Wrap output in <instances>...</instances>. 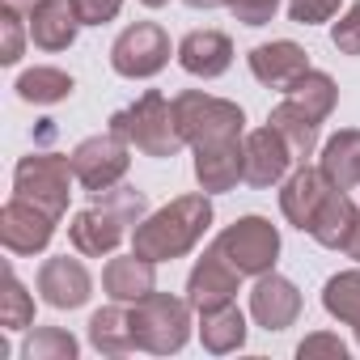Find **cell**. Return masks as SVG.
<instances>
[{
  "instance_id": "1",
  "label": "cell",
  "mask_w": 360,
  "mask_h": 360,
  "mask_svg": "<svg viewBox=\"0 0 360 360\" xmlns=\"http://www.w3.org/2000/svg\"><path fill=\"white\" fill-rule=\"evenodd\" d=\"M212 225V200L204 195H178L165 208L148 212L136 233H131V250L153 259V263H169V259H183L187 250L200 246V238Z\"/></svg>"
},
{
  "instance_id": "2",
  "label": "cell",
  "mask_w": 360,
  "mask_h": 360,
  "mask_svg": "<svg viewBox=\"0 0 360 360\" xmlns=\"http://www.w3.org/2000/svg\"><path fill=\"white\" fill-rule=\"evenodd\" d=\"M144 212H148L144 191H136V187H110V191H98L94 204L72 217L68 238H72L77 255L102 259V255H115V246L127 238V229H136L144 221Z\"/></svg>"
},
{
  "instance_id": "3",
  "label": "cell",
  "mask_w": 360,
  "mask_h": 360,
  "mask_svg": "<svg viewBox=\"0 0 360 360\" xmlns=\"http://www.w3.org/2000/svg\"><path fill=\"white\" fill-rule=\"evenodd\" d=\"M110 127L136 144L144 157H174L178 148H183V127H178V115H174V102H165L157 89L140 94L131 106L115 110L110 115Z\"/></svg>"
},
{
  "instance_id": "4",
  "label": "cell",
  "mask_w": 360,
  "mask_h": 360,
  "mask_svg": "<svg viewBox=\"0 0 360 360\" xmlns=\"http://www.w3.org/2000/svg\"><path fill=\"white\" fill-rule=\"evenodd\" d=\"M191 309H195L191 301L169 297V292H148L144 301H136L127 309L136 347L140 352H153V356L183 352V343L191 339Z\"/></svg>"
},
{
  "instance_id": "5",
  "label": "cell",
  "mask_w": 360,
  "mask_h": 360,
  "mask_svg": "<svg viewBox=\"0 0 360 360\" xmlns=\"http://www.w3.org/2000/svg\"><path fill=\"white\" fill-rule=\"evenodd\" d=\"M174 115H178L183 140H187L191 148L242 140V131H246L242 106H238V102H225V98H212V94H204V89L178 94V98H174Z\"/></svg>"
},
{
  "instance_id": "6",
  "label": "cell",
  "mask_w": 360,
  "mask_h": 360,
  "mask_svg": "<svg viewBox=\"0 0 360 360\" xmlns=\"http://www.w3.org/2000/svg\"><path fill=\"white\" fill-rule=\"evenodd\" d=\"M72 157H60V153H30L18 161L13 169V195L39 204L43 212H51L56 221L68 212V200H72Z\"/></svg>"
},
{
  "instance_id": "7",
  "label": "cell",
  "mask_w": 360,
  "mask_h": 360,
  "mask_svg": "<svg viewBox=\"0 0 360 360\" xmlns=\"http://www.w3.org/2000/svg\"><path fill=\"white\" fill-rule=\"evenodd\" d=\"M127 148H131V144H127L115 127H110V131H98V136H89V140H81V144L72 148V174H77V183H81L89 195L119 187L123 174H127V165H131Z\"/></svg>"
},
{
  "instance_id": "8",
  "label": "cell",
  "mask_w": 360,
  "mask_h": 360,
  "mask_svg": "<svg viewBox=\"0 0 360 360\" xmlns=\"http://www.w3.org/2000/svg\"><path fill=\"white\" fill-rule=\"evenodd\" d=\"M217 246L229 255V263H233L242 276H267V271H276V259H280V233H276V225L263 221V217H242V221H233V225L217 238Z\"/></svg>"
},
{
  "instance_id": "9",
  "label": "cell",
  "mask_w": 360,
  "mask_h": 360,
  "mask_svg": "<svg viewBox=\"0 0 360 360\" xmlns=\"http://www.w3.org/2000/svg\"><path fill=\"white\" fill-rule=\"evenodd\" d=\"M169 64V34L157 22L127 26L110 47V68L127 81H148Z\"/></svg>"
},
{
  "instance_id": "10",
  "label": "cell",
  "mask_w": 360,
  "mask_h": 360,
  "mask_svg": "<svg viewBox=\"0 0 360 360\" xmlns=\"http://www.w3.org/2000/svg\"><path fill=\"white\" fill-rule=\"evenodd\" d=\"M51 238H56V217L43 212L39 204L13 195L0 208V242H5L9 255H39V250H47Z\"/></svg>"
},
{
  "instance_id": "11",
  "label": "cell",
  "mask_w": 360,
  "mask_h": 360,
  "mask_svg": "<svg viewBox=\"0 0 360 360\" xmlns=\"http://www.w3.org/2000/svg\"><path fill=\"white\" fill-rule=\"evenodd\" d=\"M238 284H242V271L229 263V255L212 242L204 255H200V263L191 267V276H187V301L195 305V309H212V305H225V301H233L238 297Z\"/></svg>"
},
{
  "instance_id": "12",
  "label": "cell",
  "mask_w": 360,
  "mask_h": 360,
  "mask_svg": "<svg viewBox=\"0 0 360 360\" xmlns=\"http://www.w3.org/2000/svg\"><path fill=\"white\" fill-rule=\"evenodd\" d=\"M292 161H297V157H292L288 140H284L271 123H267V127H255V131L246 136V169H242V183L267 191V187L284 183V174H288Z\"/></svg>"
},
{
  "instance_id": "13",
  "label": "cell",
  "mask_w": 360,
  "mask_h": 360,
  "mask_svg": "<svg viewBox=\"0 0 360 360\" xmlns=\"http://www.w3.org/2000/svg\"><path fill=\"white\" fill-rule=\"evenodd\" d=\"M250 72H255V81H259V85L288 94V89L309 72V56H305V47H297L292 39L259 43V47L250 51Z\"/></svg>"
},
{
  "instance_id": "14",
  "label": "cell",
  "mask_w": 360,
  "mask_h": 360,
  "mask_svg": "<svg viewBox=\"0 0 360 360\" xmlns=\"http://www.w3.org/2000/svg\"><path fill=\"white\" fill-rule=\"evenodd\" d=\"M39 292L51 309H81L94 292V276L85 271L81 259H68V255H56L39 267Z\"/></svg>"
},
{
  "instance_id": "15",
  "label": "cell",
  "mask_w": 360,
  "mask_h": 360,
  "mask_svg": "<svg viewBox=\"0 0 360 360\" xmlns=\"http://www.w3.org/2000/svg\"><path fill=\"white\" fill-rule=\"evenodd\" d=\"M326 195H330V178L322 174V165L314 169V165H305V161H301V169L284 178L280 212H284V221H288V225H297L301 233H309V225H314V217H318V208H322V200H326Z\"/></svg>"
},
{
  "instance_id": "16",
  "label": "cell",
  "mask_w": 360,
  "mask_h": 360,
  "mask_svg": "<svg viewBox=\"0 0 360 360\" xmlns=\"http://www.w3.org/2000/svg\"><path fill=\"white\" fill-rule=\"evenodd\" d=\"M297 314H301V292H297V284L284 280V276H276V271L259 276V284H255V292H250V318H255L263 330H288V326L297 322Z\"/></svg>"
},
{
  "instance_id": "17",
  "label": "cell",
  "mask_w": 360,
  "mask_h": 360,
  "mask_svg": "<svg viewBox=\"0 0 360 360\" xmlns=\"http://www.w3.org/2000/svg\"><path fill=\"white\" fill-rule=\"evenodd\" d=\"M246 169V140H225V144H204L195 148V183L208 195L233 191Z\"/></svg>"
},
{
  "instance_id": "18",
  "label": "cell",
  "mask_w": 360,
  "mask_h": 360,
  "mask_svg": "<svg viewBox=\"0 0 360 360\" xmlns=\"http://www.w3.org/2000/svg\"><path fill=\"white\" fill-rule=\"evenodd\" d=\"M102 288L110 301L119 305H136L144 301L148 292H157V263L144 259V255H123V259H110L106 271H102Z\"/></svg>"
},
{
  "instance_id": "19",
  "label": "cell",
  "mask_w": 360,
  "mask_h": 360,
  "mask_svg": "<svg viewBox=\"0 0 360 360\" xmlns=\"http://www.w3.org/2000/svg\"><path fill=\"white\" fill-rule=\"evenodd\" d=\"M81 26L85 22L77 13V0H39V9L30 13V39L43 51H68Z\"/></svg>"
},
{
  "instance_id": "20",
  "label": "cell",
  "mask_w": 360,
  "mask_h": 360,
  "mask_svg": "<svg viewBox=\"0 0 360 360\" xmlns=\"http://www.w3.org/2000/svg\"><path fill=\"white\" fill-rule=\"evenodd\" d=\"M178 64H183V72H191V77L212 81V77L229 72V64H233V43H229V34H221V30H191L183 43H178Z\"/></svg>"
},
{
  "instance_id": "21",
  "label": "cell",
  "mask_w": 360,
  "mask_h": 360,
  "mask_svg": "<svg viewBox=\"0 0 360 360\" xmlns=\"http://www.w3.org/2000/svg\"><path fill=\"white\" fill-rule=\"evenodd\" d=\"M356 229H360V208L347 200V191L330 187V195L322 200V208H318V217L309 225V238L318 246H326V250H347Z\"/></svg>"
},
{
  "instance_id": "22",
  "label": "cell",
  "mask_w": 360,
  "mask_h": 360,
  "mask_svg": "<svg viewBox=\"0 0 360 360\" xmlns=\"http://www.w3.org/2000/svg\"><path fill=\"white\" fill-rule=\"evenodd\" d=\"M322 174L330 178V187L339 191H352L360 187V131L356 127H343L335 131L326 144H322Z\"/></svg>"
},
{
  "instance_id": "23",
  "label": "cell",
  "mask_w": 360,
  "mask_h": 360,
  "mask_svg": "<svg viewBox=\"0 0 360 360\" xmlns=\"http://www.w3.org/2000/svg\"><path fill=\"white\" fill-rule=\"evenodd\" d=\"M200 339L212 356H225V352H238L246 343V318L233 301L225 305H212V309H200Z\"/></svg>"
},
{
  "instance_id": "24",
  "label": "cell",
  "mask_w": 360,
  "mask_h": 360,
  "mask_svg": "<svg viewBox=\"0 0 360 360\" xmlns=\"http://www.w3.org/2000/svg\"><path fill=\"white\" fill-rule=\"evenodd\" d=\"M267 123L288 140V148H292V157H297V161L314 157V144H318V127H322V123H318L305 106H297L288 94H284V102L267 115Z\"/></svg>"
},
{
  "instance_id": "25",
  "label": "cell",
  "mask_w": 360,
  "mask_h": 360,
  "mask_svg": "<svg viewBox=\"0 0 360 360\" xmlns=\"http://www.w3.org/2000/svg\"><path fill=\"white\" fill-rule=\"evenodd\" d=\"M89 343L102 352V356H127L136 347V335H131V318L127 309L119 305H106L89 318Z\"/></svg>"
},
{
  "instance_id": "26",
  "label": "cell",
  "mask_w": 360,
  "mask_h": 360,
  "mask_svg": "<svg viewBox=\"0 0 360 360\" xmlns=\"http://www.w3.org/2000/svg\"><path fill=\"white\" fill-rule=\"evenodd\" d=\"M322 305H326L330 318H339L343 326H352V335L360 343V267L330 276L326 288H322Z\"/></svg>"
},
{
  "instance_id": "27",
  "label": "cell",
  "mask_w": 360,
  "mask_h": 360,
  "mask_svg": "<svg viewBox=\"0 0 360 360\" xmlns=\"http://www.w3.org/2000/svg\"><path fill=\"white\" fill-rule=\"evenodd\" d=\"M13 89L30 106H56V102H64L72 94V77L60 72V68H26Z\"/></svg>"
},
{
  "instance_id": "28",
  "label": "cell",
  "mask_w": 360,
  "mask_h": 360,
  "mask_svg": "<svg viewBox=\"0 0 360 360\" xmlns=\"http://www.w3.org/2000/svg\"><path fill=\"white\" fill-rule=\"evenodd\" d=\"M288 98L297 102V106H305L318 123L335 110V102H339V89H335V81L326 77V72H318V68H309L292 89H288Z\"/></svg>"
},
{
  "instance_id": "29",
  "label": "cell",
  "mask_w": 360,
  "mask_h": 360,
  "mask_svg": "<svg viewBox=\"0 0 360 360\" xmlns=\"http://www.w3.org/2000/svg\"><path fill=\"white\" fill-rule=\"evenodd\" d=\"M77 352H81V343L60 326H30V335L22 343L26 360H77Z\"/></svg>"
},
{
  "instance_id": "30",
  "label": "cell",
  "mask_w": 360,
  "mask_h": 360,
  "mask_svg": "<svg viewBox=\"0 0 360 360\" xmlns=\"http://www.w3.org/2000/svg\"><path fill=\"white\" fill-rule=\"evenodd\" d=\"M34 322V301L26 292V284L18 280L13 267H5V292H0V326L5 330H30Z\"/></svg>"
},
{
  "instance_id": "31",
  "label": "cell",
  "mask_w": 360,
  "mask_h": 360,
  "mask_svg": "<svg viewBox=\"0 0 360 360\" xmlns=\"http://www.w3.org/2000/svg\"><path fill=\"white\" fill-rule=\"evenodd\" d=\"M330 43H335V51H343V56H360V0L335 22Z\"/></svg>"
},
{
  "instance_id": "32",
  "label": "cell",
  "mask_w": 360,
  "mask_h": 360,
  "mask_svg": "<svg viewBox=\"0 0 360 360\" xmlns=\"http://www.w3.org/2000/svg\"><path fill=\"white\" fill-rule=\"evenodd\" d=\"M22 51H26L22 18H18V13H5V18H0V64H18Z\"/></svg>"
},
{
  "instance_id": "33",
  "label": "cell",
  "mask_w": 360,
  "mask_h": 360,
  "mask_svg": "<svg viewBox=\"0 0 360 360\" xmlns=\"http://www.w3.org/2000/svg\"><path fill=\"white\" fill-rule=\"evenodd\" d=\"M225 9L242 22V26H267L280 9V0H225Z\"/></svg>"
},
{
  "instance_id": "34",
  "label": "cell",
  "mask_w": 360,
  "mask_h": 360,
  "mask_svg": "<svg viewBox=\"0 0 360 360\" xmlns=\"http://www.w3.org/2000/svg\"><path fill=\"white\" fill-rule=\"evenodd\" d=\"M339 9V0H288V18L297 26H318V22H330Z\"/></svg>"
},
{
  "instance_id": "35",
  "label": "cell",
  "mask_w": 360,
  "mask_h": 360,
  "mask_svg": "<svg viewBox=\"0 0 360 360\" xmlns=\"http://www.w3.org/2000/svg\"><path fill=\"white\" fill-rule=\"evenodd\" d=\"M297 356H301V360H309V356H335V360H343V356H347V347H343V339H339V335L318 330V335H305V339H301Z\"/></svg>"
},
{
  "instance_id": "36",
  "label": "cell",
  "mask_w": 360,
  "mask_h": 360,
  "mask_svg": "<svg viewBox=\"0 0 360 360\" xmlns=\"http://www.w3.org/2000/svg\"><path fill=\"white\" fill-rule=\"evenodd\" d=\"M119 9H123V0H77V13L85 26H106L119 18Z\"/></svg>"
},
{
  "instance_id": "37",
  "label": "cell",
  "mask_w": 360,
  "mask_h": 360,
  "mask_svg": "<svg viewBox=\"0 0 360 360\" xmlns=\"http://www.w3.org/2000/svg\"><path fill=\"white\" fill-rule=\"evenodd\" d=\"M5 5V13H18V18H30L39 9V0H0Z\"/></svg>"
},
{
  "instance_id": "38",
  "label": "cell",
  "mask_w": 360,
  "mask_h": 360,
  "mask_svg": "<svg viewBox=\"0 0 360 360\" xmlns=\"http://www.w3.org/2000/svg\"><path fill=\"white\" fill-rule=\"evenodd\" d=\"M187 9H217V5H225V0H183Z\"/></svg>"
},
{
  "instance_id": "39",
  "label": "cell",
  "mask_w": 360,
  "mask_h": 360,
  "mask_svg": "<svg viewBox=\"0 0 360 360\" xmlns=\"http://www.w3.org/2000/svg\"><path fill=\"white\" fill-rule=\"evenodd\" d=\"M347 255H352V259L360 263V229H356V238H352V246H347Z\"/></svg>"
},
{
  "instance_id": "40",
  "label": "cell",
  "mask_w": 360,
  "mask_h": 360,
  "mask_svg": "<svg viewBox=\"0 0 360 360\" xmlns=\"http://www.w3.org/2000/svg\"><path fill=\"white\" fill-rule=\"evenodd\" d=\"M140 5H148V9H161V5H169V0H140Z\"/></svg>"
}]
</instances>
